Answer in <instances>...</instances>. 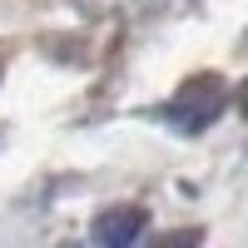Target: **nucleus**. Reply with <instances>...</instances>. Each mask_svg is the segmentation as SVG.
Here are the masks:
<instances>
[{
    "mask_svg": "<svg viewBox=\"0 0 248 248\" xmlns=\"http://www.w3.org/2000/svg\"><path fill=\"white\" fill-rule=\"evenodd\" d=\"M223 109H229V85H223L218 75H194V79H184L174 90V99L164 105V124L179 129V134H203L209 124L223 119Z\"/></svg>",
    "mask_w": 248,
    "mask_h": 248,
    "instance_id": "f257e3e1",
    "label": "nucleus"
},
{
    "mask_svg": "<svg viewBox=\"0 0 248 248\" xmlns=\"http://www.w3.org/2000/svg\"><path fill=\"white\" fill-rule=\"evenodd\" d=\"M149 233V209H134V203H124V209H105L94 223H90V238L99 248H129Z\"/></svg>",
    "mask_w": 248,
    "mask_h": 248,
    "instance_id": "f03ea898",
    "label": "nucleus"
},
{
    "mask_svg": "<svg viewBox=\"0 0 248 248\" xmlns=\"http://www.w3.org/2000/svg\"><path fill=\"white\" fill-rule=\"evenodd\" d=\"M0 75H5V60H0Z\"/></svg>",
    "mask_w": 248,
    "mask_h": 248,
    "instance_id": "7ed1b4c3",
    "label": "nucleus"
}]
</instances>
